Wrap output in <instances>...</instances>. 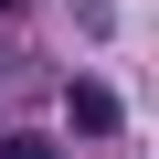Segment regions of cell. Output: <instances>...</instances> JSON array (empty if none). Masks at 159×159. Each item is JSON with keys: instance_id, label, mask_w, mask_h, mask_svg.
<instances>
[{"instance_id": "obj_1", "label": "cell", "mask_w": 159, "mask_h": 159, "mask_svg": "<svg viewBox=\"0 0 159 159\" xmlns=\"http://www.w3.org/2000/svg\"><path fill=\"white\" fill-rule=\"evenodd\" d=\"M64 117H74V138H117V117H127V106H117L106 85H74V96H64Z\"/></svg>"}, {"instance_id": "obj_2", "label": "cell", "mask_w": 159, "mask_h": 159, "mask_svg": "<svg viewBox=\"0 0 159 159\" xmlns=\"http://www.w3.org/2000/svg\"><path fill=\"white\" fill-rule=\"evenodd\" d=\"M0 159H64V148H53L43 127H0Z\"/></svg>"}]
</instances>
